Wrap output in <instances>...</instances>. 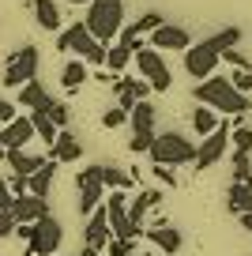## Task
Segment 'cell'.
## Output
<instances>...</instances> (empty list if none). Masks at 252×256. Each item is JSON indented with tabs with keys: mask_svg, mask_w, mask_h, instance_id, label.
Returning a JSON list of instances; mask_svg holds the SVG:
<instances>
[{
	"mask_svg": "<svg viewBox=\"0 0 252 256\" xmlns=\"http://www.w3.org/2000/svg\"><path fill=\"white\" fill-rule=\"evenodd\" d=\"M192 98H196L200 106H207V110H214V113H234V117L252 113V98L248 94H237V90L230 87L226 76H211V80L196 83Z\"/></svg>",
	"mask_w": 252,
	"mask_h": 256,
	"instance_id": "6da1fadb",
	"label": "cell"
},
{
	"mask_svg": "<svg viewBox=\"0 0 252 256\" xmlns=\"http://www.w3.org/2000/svg\"><path fill=\"white\" fill-rule=\"evenodd\" d=\"M87 30L98 46H113V38L124 26V0H90L87 4Z\"/></svg>",
	"mask_w": 252,
	"mask_h": 256,
	"instance_id": "7a4b0ae2",
	"label": "cell"
},
{
	"mask_svg": "<svg viewBox=\"0 0 252 256\" xmlns=\"http://www.w3.org/2000/svg\"><path fill=\"white\" fill-rule=\"evenodd\" d=\"M150 162L154 166H188L196 162V144H192L184 132H154V144H150Z\"/></svg>",
	"mask_w": 252,
	"mask_h": 256,
	"instance_id": "3957f363",
	"label": "cell"
},
{
	"mask_svg": "<svg viewBox=\"0 0 252 256\" xmlns=\"http://www.w3.org/2000/svg\"><path fill=\"white\" fill-rule=\"evenodd\" d=\"M154 117H158V110L147 102V98L132 106V113H128V124H132L128 151H132V154H147L150 151V144H154Z\"/></svg>",
	"mask_w": 252,
	"mask_h": 256,
	"instance_id": "277c9868",
	"label": "cell"
},
{
	"mask_svg": "<svg viewBox=\"0 0 252 256\" xmlns=\"http://www.w3.org/2000/svg\"><path fill=\"white\" fill-rule=\"evenodd\" d=\"M64 241V226L56 215H46L30 226V241H26V256H56Z\"/></svg>",
	"mask_w": 252,
	"mask_h": 256,
	"instance_id": "5b68a950",
	"label": "cell"
},
{
	"mask_svg": "<svg viewBox=\"0 0 252 256\" xmlns=\"http://www.w3.org/2000/svg\"><path fill=\"white\" fill-rule=\"evenodd\" d=\"M38 68H42L38 46H23L19 53L8 56V64H4V87H23V83L38 80Z\"/></svg>",
	"mask_w": 252,
	"mask_h": 256,
	"instance_id": "8992f818",
	"label": "cell"
},
{
	"mask_svg": "<svg viewBox=\"0 0 252 256\" xmlns=\"http://www.w3.org/2000/svg\"><path fill=\"white\" fill-rule=\"evenodd\" d=\"M136 68L143 72V80H147V87L150 90H170L174 87V72H170V64L162 60V53H154L150 46H143V49H136Z\"/></svg>",
	"mask_w": 252,
	"mask_h": 256,
	"instance_id": "52a82bcc",
	"label": "cell"
},
{
	"mask_svg": "<svg viewBox=\"0 0 252 256\" xmlns=\"http://www.w3.org/2000/svg\"><path fill=\"white\" fill-rule=\"evenodd\" d=\"M218 60H222V53L214 49V42H211V38H207V42H196V46L184 49V72H188L192 80H200V83L214 76Z\"/></svg>",
	"mask_w": 252,
	"mask_h": 256,
	"instance_id": "ba28073f",
	"label": "cell"
},
{
	"mask_svg": "<svg viewBox=\"0 0 252 256\" xmlns=\"http://www.w3.org/2000/svg\"><path fill=\"white\" fill-rule=\"evenodd\" d=\"M76 188H79V215H94L106 200V188H102V177H98V166H87L83 174H76Z\"/></svg>",
	"mask_w": 252,
	"mask_h": 256,
	"instance_id": "9c48e42d",
	"label": "cell"
},
{
	"mask_svg": "<svg viewBox=\"0 0 252 256\" xmlns=\"http://www.w3.org/2000/svg\"><path fill=\"white\" fill-rule=\"evenodd\" d=\"M226 144H230V128L218 120L211 136H204V144H196V170H211L226 158Z\"/></svg>",
	"mask_w": 252,
	"mask_h": 256,
	"instance_id": "30bf717a",
	"label": "cell"
},
{
	"mask_svg": "<svg viewBox=\"0 0 252 256\" xmlns=\"http://www.w3.org/2000/svg\"><path fill=\"white\" fill-rule=\"evenodd\" d=\"M192 46V34L177 23H162L154 34H150V49L154 53H184Z\"/></svg>",
	"mask_w": 252,
	"mask_h": 256,
	"instance_id": "8fae6325",
	"label": "cell"
},
{
	"mask_svg": "<svg viewBox=\"0 0 252 256\" xmlns=\"http://www.w3.org/2000/svg\"><path fill=\"white\" fill-rule=\"evenodd\" d=\"M49 215V200H42V196H30V192H23V196H16L12 200V218H16V226L19 222H38V218H46Z\"/></svg>",
	"mask_w": 252,
	"mask_h": 256,
	"instance_id": "7c38bea8",
	"label": "cell"
},
{
	"mask_svg": "<svg viewBox=\"0 0 252 256\" xmlns=\"http://www.w3.org/2000/svg\"><path fill=\"white\" fill-rule=\"evenodd\" d=\"M30 140H34L30 117H16V120H8V124L0 128V147H4V151H23Z\"/></svg>",
	"mask_w": 252,
	"mask_h": 256,
	"instance_id": "4fadbf2b",
	"label": "cell"
},
{
	"mask_svg": "<svg viewBox=\"0 0 252 256\" xmlns=\"http://www.w3.org/2000/svg\"><path fill=\"white\" fill-rule=\"evenodd\" d=\"M113 241V230H110V218H106V208H98L94 215L87 218V230H83V245L87 248H98L106 252V245Z\"/></svg>",
	"mask_w": 252,
	"mask_h": 256,
	"instance_id": "5bb4252c",
	"label": "cell"
},
{
	"mask_svg": "<svg viewBox=\"0 0 252 256\" xmlns=\"http://www.w3.org/2000/svg\"><path fill=\"white\" fill-rule=\"evenodd\" d=\"M143 238H150V245H154L158 252H166V256H177L181 245H184L181 230L170 226V222H158V226H150V230H143Z\"/></svg>",
	"mask_w": 252,
	"mask_h": 256,
	"instance_id": "9a60e30c",
	"label": "cell"
},
{
	"mask_svg": "<svg viewBox=\"0 0 252 256\" xmlns=\"http://www.w3.org/2000/svg\"><path fill=\"white\" fill-rule=\"evenodd\" d=\"M113 87H117V106H120L124 113H132V106L143 102V98H147V90H150L143 80H132V76H120Z\"/></svg>",
	"mask_w": 252,
	"mask_h": 256,
	"instance_id": "2e32d148",
	"label": "cell"
},
{
	"mask_svg": "<svg viewBox=\"0 0 252 256\" xmlns=\"http://www.w3.org/2000/svg\"><path fill=\"white\" fill-rule=\"evenodd\" d=\"M79 154H83V144H79L76 132H68V128H64V132H56V144L49 147V158L60 166V162H76Z\"/></svg>",
	"mask_w": 252,
	"mask_h": 256,
	"instance_id": "e0dca14e",
	"label": "cell"
},
{
	"mask_svg": "<svg viewBox=\"0 0 252 256\" xmlns=\"http://www.w3.org/2000/svg\"><path fill=\"white\" fill-rule=\"evenodd\" d=\"M158 200H162V192H154V188L136 192V200H128V222H132L136 230H143V215H147Z\"/></svg>",
	"mask_w": 252,
	"mask_h": 256,
	"instance_id": "ac0fdd59",
	"label": "cell"
},
{
	"mask_svg": "<svg viewBox=\"0 0 252 256\" xmlns=\"http://www.w3.org/2000/svg\"><path fill=\"white\" fill-rule=\"evenodd\" d=\"M30 12H34V23L42 30H60V8H56V0H30Z\"/></svg>",
	"mask_w": 252,
	"mask_h": 256,
	"instance_id": "d6986e66",
	"label": "cell"
},
{
	"mask_svg": "<svg viewBox=\"0 0 252 256\" xmlns=\"http://www.w3.org/2000/svg\"><path fill=\"white\" fill-rule=\"evenodd\" d=\"M53 174H56V162L49 158L42 170H34V174L26 177V192H30V196H42V200H49V188H53Z\"/></svg>",
	"mask_w": 252,
	"mask_h": 256,
	"instance_id": "ffe728a7",
	"label": "cell"
},
{
	"mask_svg": "<svg viewBox=\"0 0 252 256\" xmlns=\"http://www.w3.org/2000/svg\"><path fill=\"white\" fill-rule=\"evenodd\" d=\"M98 177H102V188H110V192H128L132 188V174L128 170H120V166H98Z\"/></svg>",
	"mask_w": 252,
	"mask_h": 256,
	"instance_id": "44dd1931",
	"label": "cell"
},
{
	"mask_svg": "<svg viewBox=\"0 0 252 256\" xmlns=\"http://www.w3.org/2000/svg\"><path fill=\"white\" fill-rule=\"evenodd\" d=\"M4 158H8L12 174H19V177H30L34 170H42V166H46V158H42V154H26V151H8Z\"/></svg>",
	"mask_w": 252,
	"mask_h": 256,
	"instance_id": "7402d4cb",
	"label": "cell"
},
{
	"mask_svg": "<svg viewBox=\"0 0 252 256\" xmlns=\"http://www.w3.org/2000/svg\"><path fill=\"white\" fill-rule=\"evenodd\" d=\"M83 83H87V64H83V60L76 56V60H68V64L60 68V87L68 90V94H76V90L83 87Z\"/></svg>",
	"mask_w": 252,
	"mask_h": 256,
	"instance_id": "603a6c76",
	"label": "cell"
},
{
	"mask_svg": "<svg viewBox=\"0 0 252 256\" xmlns=\"http://www.w3.org/2000/svg\"><path fill=\"white\" fill-rule=\"evenodd\" d=\"M226 208L234 211V215H244V211H252V184H230L226 192Z\"/></svg>",
	"mask_w": 252,
	"mask_h": 256,
	"instance_id": "cb8c5ba5",
	"label": "cell"
},
{
	"mask_svg": "<svg viewBox=\"0 0 252 256\" xmlns=\"http://www.w3.org/2000/svg\"><path fill=\"white\" fill-rule=\"evenodd\" d=\"M26 117H30V124H34V136H42V140H46V147H53V144H56V132H60V128H56L42 110H30Z\"/></svg>",
	"mask_w": 252,
	"mask_h": 256,
	"instance_id": "d4e9b609",
	"label": "cell"
},
{
	"mask_svg": "<svg viewBox=\"0 0 252 256\" xmlns=\"http://www.w3.org/2000/svg\"><path fill=\"white\" fill-rule=\"evenodd\" d=\"M46 98H49V94H46V87H42L38 80H30V83H23V87H19L16 102H19V106H26V110H38Z\"/></svg>",
	"mask_w": 252,
	"mask_h": 256,
	"instance_id": "484cf974",
	"label": "cell"
},
{
	"mask_svg": "<svg viewBox=\"0 0 252 256\" xmlns=\"http://www.w3.org/2000/svg\"><path fill=\"white\" fill-rule=\"evenodd\" d=\"M192 128H196V136H211L214 128H218V113L207 110V106H196V113H192Z\"/></svg>",
	"mask_w": 252,
	"mask_h": 256,
	"instance_id": "4316f807",
	"label": "cell"
},
{
	"mask_svg": "<svg viewBox=\"0 0 252 256\" xmlns=\"http://www.w3.org/2000/svg\"><path fill=\"white\" fill-rule=\"evenodd\" d=\"M38 110L46 113V117L53 120V124L60 128V132H64V128H68V117H72V113H68V106H64V102H56V98H46V102H42Z\"/></svg>",
	"mask_w": 252,
	"mask_h": 256,
	"instance_id": "83f0119b",
	"label": "cell"
},
{
	"mask_svg": "<svg viewBox=\"0 0 252 256\" xmlns=\"http://www.w3.org/2000/svg\"><path fill=\"white\" fill-rule=\"evenodd\" d=\"M128 60H132V53H128L124 46H110V49H106V72H110V76L124 72Z\"/></svg>",
	"mask_w": 252,
	"mask_h": 256,
	"instance_id": "f1b7e54d",
	"label": "cell"
},
{
	"mask_svg": "<svg viewBox=\"0 0 252 256\" xmlns=\"http://www.w3.org/2000/svg\"><path fill=\"white\" fill-rule=\"evenodd\" d=\"M230 144H234V154H252V128L237 124L234 132H230Z\"/></svg>",
	"mask_w": 252,
	"mask_h": 256,
	"instance_id": "f546056e",
	"label": "cell"
},
{
	"mask_svg": "<svg viewBox=\"0 0 252 256\" xmlns=\"http://www.w3.org/2000/svg\"><path fill=\"white\" fill-rule=\"evenodd\" d=\"M211 42H214V49H218V53H226V49H237V42H241V30H237V26H226V30H218Z\"/></svg>",
	"mask_w": 252,
	"mask_h": 256,
	"instance_id": "4dcf8cb0",
	"label": "cell"
},
{
	"mask_svg": "<svg viewBox=\"0 0 252 256\" xmlns=\"http://www.w3.org/2000/svg\"><path fill=\"white\" fill-rule=\"evenodd\" d=\"M162 23H166V19L158 16V12H143V16L136 19L132 26H136V34H154V30H158V26H162Z\"/></svg>",
	"mask_w": 252,
	"mask_h": 256,
	"instance_id": "1f68e13d",
	"label": "cell"
},
{
	"mask_svg": "<svg viewBox=\"0 0 252 256\" xmlns=\"http://www.w3.org/2000/svg\"><path fill=\"white\" fill-rule=\"evenodd\" d=\"M117 46H124L128 53L136 56V49H143V34H136V26L128 23V26H120V42H117Z\"/></svg>",
	"mask_w": 252,
	"mask_h": 256,
	"instance_id": "d6a6232c",
	"label": "cell"
},
{
	"mask_svg": "<svg viewBox=\"0 0 252 256\" xmlns=\"http://www.w3.org/2000/svg\"><path fill=\"white\" fill-rule=\"evenodd\" d=\"M230 87L237 90V94H252V68H241V72L230 76Z\"/></svg>",
	"mask_w": 252,
	"mask_h": 256,
	"instance_id": "836d02e7",
	"label": "cell"
},
{
	"mask_svg": "<svg viewBox=\"0 0 252 256\" xmlns=\"http://www.w3.org/2000/svg\"><path fill=\"white\" fill-rule=\"evenodd\" d=\"M106 256H140V252H136V241H117L113 238L110 245H106Z\"/></svg>",
	"mask_w": 252,
	"mask_h": 256,
	"instance_id": "e575fe53",
	"label": "cell"
},
{
	"mask_svg": "<svg viewBox=\"0 0 252 256\" xmlns=\"http://www.w3.org/2000/svg\"><path fill=\"white\" fill-rule=\"evenodd\" d=\"M102 124H106V128H120V124H128V113L120 110V106H113V110L102 113Z\"/></svg>",
	"mask_w": 252,
	"mask_h": 256,
	"instance_id": "d590c367",
	"label": "cell"
},
{
	"mask_svg": "<svg viewBox=\"0 0 252 256\" xmlns=\"http://www.w3.org/2000/svg\"><path fill=\"white\" fill-rule=\"evenodd\" d=\"M222 60H226V64H234V72H241V68H252V64H248V56H244L241 49H226V53H222Z\"/></svg>",
	"mask_w": 252,
	"mask_h": 256,
	"instance_id": "8d00e7d4",
	"label": "cell"
},
{
	"mask_svg": "<svg viewBox=\"0 0 252 256\" xmlns=\"http://www.w3.org/2000/svg\"><path fill=\"white\" fill-rule=\"evenodd\" d=\"M150 174H154L158 181L166 184V188H174V184H177V174H174V170H170V166H154V170H150Z\"/></svg>",
	"mask_w": 252,
	"mask_h": 256,
	"instance_id": "74e56055",
	"label": "cell"
},
{
	"mask_svg": "<svg viewBox=\"0 0 252 256\" xmlns=\"http://www.w3.org/2000/svg\"><path fill=\"white\" fill-rule=\"evenodd\" d=\"M12 234H16V218H12V211H0V241Z\"/></svg>",
	"mask_w": 252,
	"mask_h": 256,
	"instance_id": "f35d334b",
	"label": "cell"
},
{
	"mask_svg": "<svg viewBox=\"0 0 252 256\" xmlns=\"http://www.w3.org/2000/svg\"><path fill=\"white\" fill-rule=\"evenodd\" d=\"M12 188H8V177H0V211H12Z\"/></svg>",
	"mask_w": 252,
	"mask_h": 256,
	"instance_id": "ab89813d",
	"label": "cell"
},
{
	"mask_svg": "<svg viewBox=\"0 0 252 256\" xmlns=\"http://www.w3.org/2000/svg\"><path fill=\"white\" fill-rule=\"evenodd\" d=\"M16 117H19V113H16V106H12V102H4V98H0V128L8 124V120H16Z\"/></svg>",
	"mask_w": 252,
	"mask_h": 256,
	"instance_id": "60d3db41",
	"label": "cell"
},
{
	"mask_svg": "<svg viewBox=\"0 0 252 256\" xmlns=\"http://www.w3.org/2000/svg\"><path fill=\"white\" fill-rule=\"evenodd\" d=\"M8 188H12V196H23V192H26V177L12 174V177H8Z\"/></svg>",
	"mask_w": 252,
	"mask_h": 256,
	"instance_id": "b9f144b4",
	"label": "cell"
},
{
	"mask_svg": "<svg viewBox=\"0 0 252 256\" xmlns=\"http://www.w3.org/2000/svg\"><path fill=\"white\" fill-rule=\"evenodd\" d=\"M16 238H23V241H30V222H19V226H16Z\"/></svg>",
	"mask_w": 252,
	"mask_h": 256,
	"instance_id": "7bdbcfd3",
	"label": "cell"
},
{
	"mask_svg": "<svg viewBox=\"0 0 252 256\" xmlns=\"http://www.w3.org/2000/svg\"><path fill=\"white\" fill-rule=\"evenodd\" d=\"M237 218H241V226H244V230L252 234V211H244V215H237Z\"/></svg>",
	"mask_w": 252,
	"mask_h": 256,
	"instance_id": "ee69618b",
	"label": "cell"
},
{
	"mask_svg": "<svg viewBox=\"0 0 252 256\" xmlns=\"http://www.w3.org/2000/svg\"><path fill=\"white\" fill-rule=\"evenodd\" d=\"M79 256H102V252H98V248H87V245H83V248H79Z\"/></svg>",
	"mask_w": 252,
	"mask_h": 256,
	"instance_id": "f6af8a7d",
	"label": "cell"
},
{
	"mask_svg": "<svg viewBox=\"0 0 252 256\" xmlns=\"http://www.w3.org/2000/svg\"><path fill=\"white\" fill-rule=\"evenodd\" d=\"M68 4H90V0H68Z\"/></svg>",
	"mask_w": 252,
	"mask_h": 256,
	"instance_id": "bcb514c9",
	"label": "cell"
},
{
	"mask_svg": "<svg viewBox=\"0 0 252 256\" xmlns=\"http://www.w3.org/2000/svg\"><path fill=\"white\" fill-rule=\"evenodd\" d=\"M4 154H8V151H4V147H0V158H4Z\"/></svg>",
	"mask_w": 252,
	"mask_h": 256,
	"instance_id": "7dc6e473",
	"label": "cell"
},
{
	"mask_svg": "<svg viewBox=\"0 0 252 256\" xmlns=\"http://www.w3.org/2000/svg\"><path fill=\"white\" fill-rule=\"evenodd\" d=\"M56 256H60V252H56Z\"/></svg>",
	"mask_w": 252,
	"mask_h": 256,
	"instance_id": "c3c4849f",
	"label": "cell"
}]
</instances>
